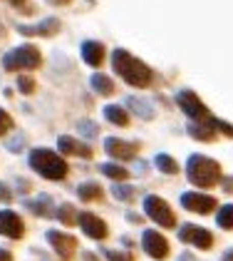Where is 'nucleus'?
<instances>
[{
  "label": "nucleus",
  "instance_id": "6e6552de",
  "mask_svg": "<svg viewBox=\"0 0 233 261\" xmlns=\"http://www.w3.org/2000/svg\"><path fill=\"white\" fill-rule=\"evenodd\" d=\"M179 239L186 241V244H194L198 249H209L214 244L211 231H206L203 226H194V224H184L181 231H179Z\"/></svg>",
  "mask_w": 233,
  "mask_h": 261
},
{
  "label": "nucleus",
  "instance_id": "c9c22d12",
  "mask_svg": "<svg viewBox=\"0 0 233 261\" xmlns=\"http://www.w3.org/2000/svg\"><path fill=\"white\" fill-rule=\"evenodd\" d=\"M0 261H13V254L8 249H0Z\"/></svg>",
  "mask_w": 233,
  "mask_h": 261
},
{
  "label": "nucleus",
  "instance_id": "c85d7f7f",
  "mask_svg": "<svg viewBox=\"0 0 233 261\" xmlns=\"http://www.w3.org/2000/svg\"><path fill=\"white\" fill-rule=\"evenodd\" d=\"M18 87H20L22 95H33V92H35V82L30 80V77H25V75L18 77Z\"/></svg>",
  "mask_w": 233,
  "mask_h": 261
},
{
  "label": "nucleus",
  "instance_id": "5701e85b",
  "mask_svg": "<svg viewBox=\"0 0 233 261\" xmlns=\"http://www.w3.org/2000/svg\"><path fill=\"white\" fill-rule=\"evenodd\" d=\"M216 224L221 229H233V204H226L221 212H216Z\"/></svg>",
  "mask_w": 233,
  "mask_h": 261
},
{
  "label": "nucleus",
  "instance_id": "ea45409f",
  "mask_svg": "<svg viewBox=\"0 0 233 261\" xmlns=\"http://www.w3.org/2000/svg\"><path fill=\"white\" fill-rule=\"evenodd\" d=\"M13 5H20V8H25V0H10Z\"/></svg>",
  "mask_w": 233,
  "mask_h": 261
},
{
  "label": "nucleus",
  "instance_id": "20e7f679",
  "mask_svg": "<svg viewBox=\"0 0 233 261\" xmlns=\"http://www.w3.org/2000/svg\"><path fill=\"white\" fill-rule=\"evenodd\" d=\"M40 65V50L35 45H20L13 47L10 53H5L3 67L8 72H18V70H35Z\"/></svg>",
  "mask_w": 233,
  "mask_h": 261
},
{
  "label": "nucleus",
  "instance_id": "7ed1b4c3",
  "mask_svg": "<svg viewBox=\"0 0 233 261\" xmlns=\"http://www.w3.org/2000/svg\"><path fill=\"white\" fill-rule=\"evenodd\" d=\"M186 169H189L191 184L201 187V189H209V187H214L216 181H221V167H218V162L209 160L203 154H191L189 162H186Z\"/></svg>",
  "mask_w": 233,
  "mask_h": 261
},
{
  "label": "nucleus",
  "instance_id": "423d86ee",
  "mask_svg": "<svg viewBox=\"0 0 233 261\" xmlns=\"http://www.w3.org/2000/svg\"><path fill=\"white\" fill-rule=\"evenodd\" d=\"M176 102H179V107L189 115V117H194L196 122H209L211 120V115H209V110H206V105L196 97V92L191 90H181L179 95H176Z\"/></svg>",
  "mask_w": 233,
  "mask_h": 261
},
{
  "label": "nucleus",
  "instance_id": "58836bf2",
  "mask_svg": "<svg viewBox=\"0 0 233 261\" xmlns=\"http://www.w3.org/2000/svg\"><path fill=\"white\" fill-rule=\"evenodd\" d=\"M84 261H99L97 256H92V254H84Z\"/></svg>",
  "mask_w": 233,
  "mask_h": 261
},
{
  "label": "nucleus",
  "instance_id": "a19ab883",
  "mask_svg": "<svg viewBox=\"0 0 233 261\" xmlns=\"http://www.w3.org/2000/svg\"><path fill=\"white\" fill-rule=\"evenodd\" d=\"M223 261H233V251H228V254L223 256Z\"/></svg>",
  "mask_w": 233,
  "mask_h": 261
},
{
  "label": "nucleus",
  "instance_id": "a878e982",
  "mask_svg": "<svg viewBox=\"0 0 233 261\" xmlns=\"http://www.w3.org/2000/svg\"><path fill=\"white\" fill-rule=\"evenodd\" d=\"M75 212H77V209H75L72 204H62V206L57 209V214H55V217H57L62 224H67V226H70V224H75V217H77Z\"/></svg>",
  "mask_w": 233,
  "mask_h": 261
},
{
  "label": "nucleus",
  "instance_id": "4be33fe9",
  "mask_svg": "<svg viewBox=\"0 0 233 261\" xmlns=\"http://www.w3.org/2000/svg\"><path fill=\"white\" fill-rule=\"evenodd\" d=\"M127 107H132V110L136 112V117H141V120H152V117H154V110H152V105L141 102L139 97H127Z\"/></svg>",
  "mask_w": 233,
  "mask_h": 261
},
{
  "label": "nucleus",
  "instance_id": "9d476101",
  "mask_svg": "<svg viewBox=\"0 0 233 261\" xmlns=\"http://www.w3.org/2000/svg\"><path fill=\"white\" fill-rule=\"evenodd\" d=\"M141 244H144V251L156 261L166 259V254H169V244H166V239H164L159 231H144Z\"/></svg>",
  "mask_w": 233,
  "mask_h": 261
},
{
  "label": "nucleus",
  "instance_id": "f3484780",
  "mask_svg": "<svg viewBox=\"0 0 233 261\" xmlns=\"http://www.w3.org/2000/svg\"><path fill=\"white\" fill-rule=\"evenodd\" d=\"M25 206H27L33 214H38V217H55V214H57L55 206H52V199H50L47 194H40L38 199H25Z\"/></svg>",
  "mask_w": 233,
  "mask_h": 261
},
{
  "label": "nucleus",
  "instance_id": "4c0bfd02",
  "mask_svg": "<svg viewBox=\"0 0 233 261\" xmlns=\"http://www.w3.org/2000/svg\"><path fill=\"white\" fill-rule=\"evenodd\" d=\"M47 3H50V5H67L70 0H47Z\"/></svg>",
  "mask_w": 233,
  "mask_h": 261
},
{
  "label": "nucleus",
  "instance_id": "dca6fc26",
  "mask_svg": "<svg viewBox=\"0 0 233 261\" xmlns=\"http://www.w3.org/2000/svg\"><path fill=\"white\" fill-rule=\"evenodd\" d=\"M57 147H60V152L72 154V157H82V160H90V157H92V149H90L87 144H82V142L72 140V137H60Z\"/></svg>",
  "mask_w": 233,
  "mask_h": 261
},
{
  "label": "nucleus",
  "instance_id": "b1692460",
  "mask_svg": "<svg viewBox=\"0 0 233 261\" xmlns=\"http://www.w3.org/2000/svg\"><path fill=\"white\" fill-rule=\"evenodd\" d=\"M99 169H102V174H107V177H112V179H116V181H122V179H127V177H129V172H127L124 167H119V164H112V162L102 164Z\"/></svg>",
  "mask_w": 233,
  "mask_h": 261
},
{
  "label": "nucleus",
  "instance_id": "7c9ffc66",
  "mask_svg": "<svg viewBox=\"0 0 233 261\" xmlns=\"http://www.w3.org/2000/svg\"><path fill=\"white\" fill-rule=\"evenodd\" d=\"M104 256H107V261H132V256L127 251H114V249H107Z\"/></svg>",
  "mask_w": 233,
  "mask_h": 261
},
{
  "label": "nucleus",
  "instance_id": "39448f33",
  "mask_svg": "<svg viewBox=\"0 0 233 261\" xmlns=\"http://www.w3.org/2000/svg\"><path fill=\"white\" fill-rule=\"evenodd\" d=\"M144 212H147L149 219H154L156 224L164 226V229H171L176 221L171 206L161 199V197H147V199H144Z\"/></svg>",
  "mask_w": 233,
  "mask_h": 261
},
{
  "label": "nucleus",
  "instance_id": "4468645a",
  "mask_svg": "<svg viewBox=\"0 0 233 261\" xmlns=\"http://www.w3.org/2000/svg\"><path fill=\"white\" fill-rule=\"evenodd\" d=\"M57 30H60V20H57V18H45V20L38 22V25H20V28H18L20 35H42V38L55 35Z\"/></svg>",
  "mask_w": 233,
  "mask_h": 261
},
{
  "label": "nucleus",
  "instance_id": "412c9836",
  "mask_svg": "<svg viewBox=\"0 0 233 261\" xmlns=\"http://www.w3.org/2000/svg\"><path fill=\"white\" fill-rule=\"evenodd\" d=\"M77 197L82 201H92V199H99L102 197V189H99L97 181H84L77 187Z\"/></svg>",
  "mask_w": 233,
  "mask_h": 261
},
{
  "label": "nucleus",
  "instance_id": "79ce46f5",
  "mask_svg": "<svg viewBox=\"0 0 233 261\" xmlns=\"http://www.w3.org/2000/svg\"><path fill=\"white\" fill-rule=\"evenodd\" d=\"M0 35H5V28H3V22H0Z\"/></svg>",
  "mask_w": 233,
  "mask_h": 261
},
{
  "label": "nucleus",
  "instance_id": "f8f14e48",
  "mask_svg": "<svg viewBox=\"0 0 233 261\" xmlns=\"http://www.w3.org/2000/svg\"><path fill=\"white\" fill-rule=\"evenodd\" d=\"M104 149L114 157V160H132L139 149V144H132V142H124L119 137H107L104 140Z\"/></svg>",
  "mask_w": 233,
  "mask_h": 261
},
{
  "label": "nucleus",
  "instance_id": "cd10ccee",
  "mask_svg": "<svg viewBox=\"0 0 233 261\" xmlns=\"http://www.w3.org/2000/svg\"><path fill=\"white\" fill-rule=\"evenodd\" d=\"M77 129L84 135V137H97V132H99L97 124H95V122H90V120H82L77 124Z\"/></svg>",
  "mask_w": 233,
  "mask_h": 261
},
{
  "label": "nucleus",
  "instance_id": "473e14b6",
  "mask_svg": "<svg viewBox=\"0 0 233 261\" xmlns=\"http://www.w3.org/2000/svg\"><path fill=\"white\" fill-rule=\"evenodd\" d=\"M22 144H25V137H22V135H18L15 140H8V142H5V147H8V149H13V152H15V149H20Z\"/></svg>",
  "mask_w": 233,
  "mask_h": 261
},
{
  "label": "nucleus",
  "instance_id": "72a5a7b5",
  "mask_svg": "<svg viewBox=\"0 0 233 261\" xmlns=\"http://www.w3.org/2000/svg\"><path fill=\"white\" fill-rule=\"evenodd\" d=\"M10 199H13V192H10V189L0 181V201H10Z\"/></svg>",
  "mask_w": 233,
  "mask_h": 261
},
{
  "label": "nucleus",
  "instance_id": "aec40b11",
  "mask_svg": "<svg viewBox=\"0 0 233 261\" xmlns=\"http://www.w3.org/2000/svg\"><path fill=\"white\" fill-rule=\"evenodd\" d=\"M214 127L206 122V124H198V122H189V135L194 137V140H201V142H211L214 140V132H211Z\"/></svg>",
  "mask_w": 233,
  "mask_h": 261
},
{
  "label": "nucleus",
  "instance_id": "393cba45",
  "mask_svg": "<svg viewBox=\"0 0 233 261\" xmlns=\"http://www.w3.org/2000/svg\"><path fill=\"white\" fill-rule=\"evenodd\" d=\"M154 162H156V167H159L164 174H176V169H179V167H176V162L171 160L169 154H156Z\"/></svg>",
  "mask_w": 233,
  "mask_h": 261
},
{
  "label": "nucleus",
  "instance_id": "6ab92c4d",
  "mask_svg": "<svg viewBox=\"0 0 233 261\" xmlns=\"http://www.w3.org/2000/svg\"><path fill=\"white\" fill-rule=\"evenodd\" d=\"M104 117L112 122V124H116V127H127L129 124V115L122 107H116V105H107L104 107Z\"/></svg>",
  "mask_w": 233,
  "mask_h": 261
},
{
  "label": "nucleus",
  "instance_id": "2eb2a0df",
  "mask_svg": "<svg viewBox=\"0 0 233 261\" xmlns=\"http://www.w3.org/2000/svg\"><path fill=\"white\" fill-rule=\"evenodd\" d=\"M82 60L87 62L90 67H99L102 60H104V45L97 40L82 42Z\"/></svg>",
  "mask_w": 233,
  "mask_h": 261
},
{
  "label": "nucleus",
  "instance_id": "0eeeda50",
  "mask_svg": "<svg viewBox=\"0 0 233 261\" xmlns=\"http://www.w3.org/2000/svg\"><path fill=\"white\" fill-rule=\"evenodd\" d=\"M47 237V241L55 246V251H57V256L62 261H70L72 256H75V249H77V241H75V237H70V234H62V231H47L45 234Z\"/></svg>",
  "mask_w": 233,
  "mask_h": 261
},
{
  "label": "nucleus",
  "instance_id": "f704fd0d",
  "mask_svg": "<svg viewBox=\"0 0 233 261\" xmlns=\"http://www.w3.org/2000/svg\"><path fill=\"white\" fill-rule=\"evenodd\" d=\"M221 184H223V189H226V192H233V177H226V179H221Z\"/></svg>",
  "mask_w": 233,
  "mask_h": 261
},
{
  "label": "nucleus",
  "instance_id": "f03ea898",
  "mask_svg": "<svg viewBox=\"0 0 233 261\" xmlns=\"http://www.w3.org/2000/svg\"><path fill=\"white\" fill-rule=\"evenodd\" d=\"M30 167L38 172L40 177H45V179H65L67 177V162L62 160L60 154H55L52 149H45V147H38V149H33L30 152Z\"/></svg>",
  "mask_w": 233,
  "mask_h": 261
},
{
  "label": "nucleus",
  "instance_id": "a211bd4d",
  "mask_svg": "<svg viewBox=\"0 0 233 261\" xmlns=\"http://www.w3.org/2000/svg\"><path fill=\"white\" fill-rule=\"evenodd\" d=\"M90 82H92V87H95V92H97V95H104V97H107V95H114V82L109 80L107 75L95 72Z\"/></svg>",
  "mask_w": 233,
  "mask_h": 261
},
{
  "label": "nucleus",
  "instance_id": "9b49d317",
  "mask_svg": "<svg viewBox=\"0 0 233 261\" xmlns=\"http://www.w3.org/2000/svg\"><path fill=\"white\" fill-rule=\"evenodd\" d=\"M181 204L189 209V212H196V214H211L216 209V199L209 197V194H196V192H189L181 197Z\"/></svg>",
  "mask_w": 233,
  "mask_h": 261
},
{
  "label": "nucleus",
  "instance_id": "bb28decb",
  "mask_svg": "<svg viewBox=\"0 0 233 261\" xmlns=\"http://www.w3.org/2000/svg\"><path fill=\"white\" fill-rule=\"evenodd\" d=\"M112 194H114V199H119V201L134 199V189L127 187V184H114V187H112Z\"/></svg>",
  "mask_w": 233,
  "mask_h": 261
},
{
  "label": "nucleus",
  "instance_id": "2f4dec72",
  "mask_svg": "<svg viewBox=\"0 0 233 261\" xmlns=\"http://www.w3.org/2000/svg\"><path fill=\"white\" fill-rule=\"evenodd\" d=\"M209 124H211L214 129H221L223 135H228V137H233V127H231V124H226V122H221V120H209Z\"/></svg>",
  "mask_w": 233,
  "mask_h": 261
},
{
  "label": "nucleus",
  "instance_id": "f257e3e1",
  "mask_svg": "<svg viewBox=\"0 0 233 261\" xmlns=\"http://www.w3.org/2000/svg\"><path fill=\"white\" fill-rule=\"evenodd\" d=\"M112 70L122 77L124 82L134 85V87H149L152 85V77L154 72L144 65L141 60H136L134 55H129L127 50H114L112 53Z\"/></svg>",
  "mask_w": 233,
  "mask_h": 261
},
{
  "label": "nucleus",
  "instance_id": "e433bc0d",
  "mask_svg": "<svg viewBox=\"0 0 233 261\" xmlns=\"http://www.w3.org/2000/svg\"><path fill=\"white\" fill-rule=\"evenodd\" d=\"M176 261H196V259L191 256V254H189V251H186V254H181V256H179Z\"/></svg>",
  "mask_w": 233,
  "mask_h": 261
},
{
  "label": "nucleus",
  "instance_id": "c756f323",
  "mask_svg": "<svg viewBox=\"0 0 233 261\" xmlns=\"http://www.w3.org/2000/svg\"><path fill=\"white\" fill-rule=\"evenodd\" d=\"M10 129H13V117L0 107V137H3L5 132H10Z\"/></svg>",
  "mask_w": 233,
  "mask_h": 261
},
{
  "label": "nucleus",
  "instance_id": "ddd939ff",
  "mask_svg": "<svg viewBox=\"0 0 233 261\" xmlns=\"http://www.w3.org/2000/svg\"><path fill=\"white\" fill-rule=\"evenodd\" d=\"M79 226H82V231L90 237V239H104L107 237V224L95 217V214H90V212H82L79 214Z\"/></svg>",
  "mask_w": 233,
  "mask_h": 261
},
{
  "label": "nucleus",
  "instance_id": "1a4fd4ad",
  "mask_svg": "<svg viewBox=\"0 0 233 261\" xmlns=\"http://www.w3.org/2000/svg\"><path fill=\"white\" fill-rule=\"evenodd\" d=\"M0 234L8 239H22L25 234V224L15 212L10 209H0Z\"/></svg>",
  "mask_w": 233,
  "mask_h": 261
}]
</instances>
